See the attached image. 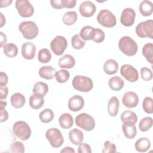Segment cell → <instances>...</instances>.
<instances>
[{"instance_id":"7bdbcfd3","label":"cell","mask_w":153,"mask_h":153,"mask_svg":"<svg viewBox=\"0 0 153 153\" xmlns=\"http://www.w3.org/2000/svg\"><path fill=\"white\" fill-rule=\"evenodd\" d=\"M117 152L115 145L109 140H106L104 143V148L102 149L103 153H114Z\"/></svg>"},{"instance_id":"6da1fadb","label":"cell","mask_w":153,"mask_h":153,"mask_svg":"<svg viewBox=\"0 0 153 153\" xmlns=\"http://www.w3.org/2000/svg\"><path fill=\"white\" fill-rule=\"evenodd\" d=\"M118 48L123 54L127 56H132L136 54L138 46L131 37L124 36L119 40Z\"/></svg>"},{"instance_id":"7a4b0ae2","label":"cell","mask_w":153,"mask_h":153,"mask_svg":"<svg viewBox=\"0 0 153 153\" xmlns=\"http://www.w3.org/2000/svg\"><path fill=\"white\" fill-rule=\"evenodd\" d=\"M19 29L26 39H32L36 38L39 32L36 24L32 21L22 22L19 26Z\"/></svg>"},{"instance_id":"e0dca14e","label":"cell","mask_w":153,"mask_h":153,"mask_svg":"<svg viewBox=\"0 0 153 153\" xmlns=\"http://www.w3.org/2000/svg\"><path fill=\"white\" fill-rule=\"evenodd\" d=\"M122 130L124 136L130 139L135 137L137 133L135 124L131 122L123 123L122 126Z\"/></svg>"},{"instance_id":"30bf717a","label":"cell","mask_w":153,"mask_h":153,"mask_svg":"<svg viewBox=\"0 0 153 153\" xmlns=\"http://www.w3.org/2000/svg\"><path fill=\"white\" fill-rule=\"evenodd\" d=\"M68 42L66 38L61 35L56 36L50 42V48L56 55H62L67 48Z\"/></svg>"},{"instance_id":"5bb4252c","label":"cell","mask_w":153,"mask_h":153,"mask_svg":"<svg viewBox=\"0 0 153 153\" xmlns=\"http://www.w3.org/2000/svg\"><path fill=\"white\" fill-rule=\"evenodd\" d=\"M139 97L133 91H127L123 95L122 102L123 105L128 108L136 107L139 103Z\"/></svg>"},{"instance_id":"f546056e","label":"cell","mask_w":153,"mask_h":153,"mask_svg":"<svg viewBox=\"0 0 153 153\" xmlns=\"http://www.w3.org/2000/svg\"><path fill=\"white\" fill-rule=\"evenodd\" d=\"M4 53L8 57H14L18 54V48L17 45L13 43H8L3 47Z\"/></svg>"},{"instance_id":"60d3db41","label":"cell","mask_w":153,"mask_h":153,"mask_svg":"<svg viewBox=\"0 0 153 153\" xmlns=\"http://www.w3.org/2000/svg\"><path fill=\"white\" fill-rule=\"evenodd\" d=\"M11 152L13 153H23L25 152V146L23 143L19 141H16L11 145Z\"/></svg>"},{"instance_id":"3957f363","label":"cell","mask_w":153,"mask_h":153,"mask_svg":"<svg viewBox=\"0 0 153 153\" xmlns=\"http://www.w3.org/2000/svg\"><path fill=\"white\" fill-rule=\"evenodd\" d=\"M72 83L75 90L81 92H88L93 87L92 79L83 75H76L74 78Z\"/></svg>"},{"instance_id":"d4e9b609","label":"cell","mask_w":153,"mask_h":153,"mask_svg":"<svg viewBox=\"0 0 153 153\" xmlns=\"http://www.w3.org/2000/svg\"><path fill=\"white\" fill-rule=\"evenodd\" d=\"M59 123L62 128L69 129L74 124L73 117L70 114L64 113L60 116Z\"/></svg>"},{"instance_id":"d6a6232c","label":"cell","mask_w":153,"mask_h":153,"mask_svg":"<svg viewBox=\"0 0 153 153\" xmlns=\"http://www.w3.org/2000/svg\"><path fill=\"white\" fill-rule=\"evenodd\" d=\"M142 54L147 61L152 64L153 63V44L152 43H147L142 48Z\"/></svg>"},{"instance_id":"9a60e30c","label":"cell","mask_w":153,"mask_h":153,"mask_svg":"<svg viewBox=\"0 0 153 153\" xmlns=\"http://www.w3.org/2000/svg\"><path fill=\"white\" fill-rule=\"evenodd\" d=\"M84 105V100L82 96L79 95H74L72 97H71L68 103V108L69 110L73 111V112H76L79 111L82 108Z\"/></svg>"},{"instance_id":"836d02e7","label":"cell","mask_w":153,"mask_h":153,"mask_svg":"<svg viewBox=\"0 0 153 153\" xmlns=\"http://www.w3.org/2000/svg\"><path fill=\"white\" fill-rule=\"evenodd\" d=\"M54 117V115L53 111L48 108L44 109L39 114L40 121L44 123H48L51 122L53 120Z\"/></svg>"},{"instance_id":"ac0fdd59","label":"cell","mask_w":153,"mask_h":153,"mask_svg":"<svg viewBox=\"0 0 153 153\" xmlns=\"http://www.w3.org/2000/svg\"><path fill=\"white\" fill-rule=\"evenodd\" d=\"M69 139L74 145H79L84 139L83 132L79 129L73 128L69 133Z\"/></svg>"},{"instance_id":"f907efd6","label":"cell","mask_w":153,"mask_h":153,"mask_svg":"<svg viewBox=\"0 0 153 153\" xmlns=\"http://www.w3.org/2000/svg\"><path fill=\"white\" fill-rule=\"evenodd\" d=\"M1 109V118L0 121L1 123L5 122L8 120V114L5 108H0Z\"/></svg>"},{"instance_id":"74e56055","label":"cell","mask_w":153,"mask_h":153,"mask_svg":"<svg viewBox=\"0 0 153 153\" xmlns=\"http://www.w3.org/2000/svg\"><path fill=\"white\" fill-rule=\"evenodd\" d=\"M70 76V74L68 71L66 69H60L56 71L55 74V78L56 81L59 83H65L68 81Z\"/></svg>"},{"instance_id":"d6986e66","label":"cell","mask_w":153,"mask_h":153,"mask_svg":"<svg viewBox=\"0 0 153 153\" xmlns=\"http://www.w3.org/2000/svg\"><path fill=\"white\" fill-rule=\"evenodd\" d=\"M58 65L62 69H71L75 65V60L72 56L65 54L59 59Z\"/></svg>"},{"instance_id":"c3c4849f","label":"cell","mask_w":153,"mask_h":153,"mask_svg":"<svg viewBox=\"0 0 153 153\" xmlns=\"http://www.w3.org/2000/svg\"><path fill=\"white\" fill-rule=\"evenodd\" d=\"M50 4L51 7L55 9H62L64 8L62 0H51Z\"/></svg>"},{"instance_id":"f5cc1de1","label":"cell","mask_w":153,"mask_h":153,"mask_svg":"<svg viewBox=\"0 0 153 153\" xmlns=\"http://www.w3.org/2000/svg\"><path fill=\"white\" fill-rule=\"evenodd\" d=\"M13 1L12 0H6V1H1L0 2V7L1 8H4V7H7L9 6L11 3Z\"/></svg>"},{"instance_id":"7dc6e473","label":"cell","mask_w":153,"mask_h":153,"mask_svg":"<svg viewBox=\"0 0 153 153\" xmlns=\"http://www.w3.org/2000/svg\"><path fill=\"white\" fill-rule=\"evenodd\" d=\"M8 78L7 75L3 72H0V87H4L6 86L7 84L8 83Z\"/></svg>"},{"instance_id":"52a82bcc","label":"cell","mask_w":153,"mask_h":153,"mask_svg":"<svg viewBox=\"0 0 153 153\" xmlns=\"http://www.w3.org/2000/svg\"><path fill=\"white\" fill-rule=\"evenodd\" d=\"M76 126L86 131H91L95 127L94 118L86 113L78 114L75 120Z\"/></svg>"},{"instance_id":"7c38bea8","label":"cell","mask_w":153,"mask_h":153,"mask_svg":"<svg viewBox=\"0 0 153 153\" xmlns=\"http://www.w3.org/2000/svg\"><path fill=\"white\" fill-rule=\"evenodd\" d=\"M136 17L135 11L131 8L124 9L120 17V22L125 26H131L134 24Z\"/></svg>"},{"instance_id":"8992f818","label":"cell","mask_w":153,"mask_h":153,"mask_svg":"<svg viewBox=\"0 0 153 153\" xmlns=\"http://www.w3.org/2000/svg\"><path fill=\"white\" fill-rule=\"evenodd\" d=\"M136 33L140 38L153 39V20L150 19L139 23L136 27Z\"/></svg>"},{"instance_id":"ffe728a7","label":"cell","mask_w":153,"mask_h":153,"mask_svg":"<svg viewBox=\"0 0 153 153\" xmlns=\"http://www.w3.org/2000/svg\"><path fill=\"white\" fill-rule=\"evenodd\" d=\"M56 71L55 68L51 66H44L40 68L38 71L39 75L41 78L45 79H52L55 77Z\"/></svg>"},{"instance_id":"ab89813d","label":"cell","mask_w":153,"mask_h":153,"mask_svg":"<svg viewBox=\"0 0 153 153\" xmlns=\"http://www.w3.org/2000/svg\"><path fill=\"white\" fill-rule=\"evenodd\" d=\"M153 99L151 97H145L142 102V108L147 114H152L153 112Z\"/></svg>"},{"instance_id":"11a10c76","label":"cell","mask_w":153,"mask_h":153,"mask_svg":"<svg viewBox=\"0 0 153 153\" xmlns=\"http://www.w3.org/2000/svg\"><path fill=\"white\" fill-rule=\"evenodd\" d=\"M0 14H1V26H0V27H2L5 25V17L4 16V15H3V14L2 13H1Z\"/></svg>"},{"instance_id":"f35d334b","label":"cell","mask_w":153,"mask_h":153,"mask_svg":"<svg viewBox=\"0 0 153 153\" xmlns=\"http://www.w3.org/2000/svg\"><path fill=\"white\" fill-rule=\"evenodd\" d=\"M71 44L74 49L79 50L84 47L85 44V41L80 37L79 34H76L71 38Z\"/></svg>"},{"instance_id":"4dcf8cb0","label":"cell","mask_w":153,"mask_h":153,"mask_svg":"<svg viewBox=\"0 0 153 153\" xmlns=\"http://www.w3.org/2000/svg\"><path fill=\"white\" fill-rule=\"evenodd\" d=\"M32 91L33 93L38 94L44 97L48 91V86L45 82H37L34 84Z\"/></svg>"},{"instance_id":"484cf974","label":"cell","mask_w":153,"mask_h":153,"mask_svg":"<svg viewBox=\"0 0 153 153\" xmlns=\"http://www.w3.org/2000/svg\"><path fill=\"white\" fill-rule=\"evenodd\" d=\"M135 149L140 152H146L151 147V142L146 137H141L136 140L134 144Z\"/></svg>"},{"instance_id":"8fae6325","label":"cell","mask_w":153,"mask_h":153,"mask_svg":"<svg viewBox=\"0 0 153 153\" xmlns=\"http://www.w3.org/2000/svg\"><path fill=\"white\" fill-rule=\"evenodd\" d=\"M120 73L122 76L130 82H136L139 79L137 69L130 65L124 64L122 65L120 69Z\"/></svg>"},{"instance_id":"ee69618b","label":"cell","mask_w":153,"mask_h":153,"mask_svg":"<svg viewBox=\"0 0 153 153\" xmlns=\"http://www.w3.org/2000/svg\"><path fill=\"white\" fill-rule=\"evenodd\" d=\"M105 33L104 32L99 29V28H96L95 29V32H94V36L93 39V41L95 42L96 43H100L104 41L105 39Z\"/></svg>"},{"instance_id":"9f6ffc18","label":"cell","mask_w":153,"mask_h":153,"mask_svg":"<svg viewBox=\"0 0 153 153\" xmlns=\"http://www.w3.org/2000/svg\"><path fill=\"white\" fill-rule=\"evenodd\" d=\"M6 106H7V102L2 101V100H1V101H0V108H5Z\"/></svg>"},{"instance_id":"816d5d0a","label":"cell","mask_w":153,"mask_h":153,"mask_svg":"<svg viewBox=\"0 0 153 153\" xmlns=\"http://www.w3.org/2000/svg\"><path fill=\"white\" fill-rule=\"evenodd\" d=\"M0 35H1V39H0V46L1 47H4V45H5L7 44V36L6 35L4 34L2 32H0Z\"/></svg>"},{"instance_id":"f1b7e54d","label":"cell","mask_w":153,"mask_h":153,"mask_svg":"<svg viewBox=\"0 0 153 153\" xmlns=\"http://www.w3.org/2000/svg\"><path fill=\"white\" fill-rule=\"evenodd\" d=\"M108 85L112 90L119 91L123 88L124 81L120 76H115L109 79Z\"/></svg>"},{"instance_id":"277c9868","label":"cell","mask_w":153,"mask_h":153,"mask_svg":"<svg viewBox=\"0 0 153 153\" xmlns=\"http://www.w3.org/2000/svg\"><path fill=\"white\" fill-rule=\"evenodd\" d=\"M14 135L21 140H27L31 135V130L27 123L23 121L16 122L13 126Z\"/></svg>"},{"instance_id":"7402d4cb","label":"cell","mask_w":153,"mask_h":153,"mask_svg":"<svg viewBox=\"0 0 153 153\" xmlns=\"http://www.w3.org/2000/svg\"><path fill=\"white\" fill-rule=\"evenodd\" d=\"M118 64L114 59H108L103 65V71L108 75H113L117 72Z\"/></svg>"},{"instance_id":"db71d44e","label":"cell","mask_w":153,"mask_h":153,"mask_svg":"<svg viewBox=\"0 0 153 153\" xmlns=\"http://www.w3.org/2000/svg\"><path fill=\"white\" fill-rule=\"evenodd\" d=\"M60 152L61 153H68V152L74 153L75 152V150L72 148H71L70 146H66L63 149H62L60 151Z\"/></svg>"},{"instance_id":"9c48e42d","label":"cell","mask_w":153,"mask_h":153,"mask_svg":"<svg viewBox=\"0 0 153 153\" xmlns=\"http://www.w3.org/2000/svg\"><path fill=\"white\" fill-rule=\"evenodd\" d=\"M15 6L19 15L22 17H29L33 14V7L27 0H17Z\"/></svg>"},{"instance_id":"4fadbf2b","label":"cell","mask_w":153,"mask_h":153,"mask_svg":"<svg viewBox=\"0 0 153 153\" xmlns=\"http://www.w3.org/2000/svg\"><path fill=\"white\" fill-rule=\"evenodd\" d=\"M96 11V5L90 1H86L81 3L79 7L81 15L84 17H90L94 15Z\"/></svg>"},{"instance_id":"603a6c76","label":"cell","mask_w":153,"mask_h":153,"mask_svg":"<svg viewBox=\"0 0 153 153\" xmlns=\"http://www.w3.org/2000/svg\"><path fill=\"white\" fill-rule=\"evenodd\" d=\"M119 106V100L117 97L113 96L109 100L108 103V111L111 117H115L117 115Z\"/></svg>"},{"instance_id":"5b68a950","label":"cell","mask_w":153,"mask_h":153,"mask_svg":"<svg viewBox=\"0 0 153 153\" xmlns=\"http://www.w3.org/2000/svg\"><path fill=\"white\" fill-rule=\"evenodd\" d=\"M97 21L102 26L106 27H112L117 23L115 15L106 9H103L99 11L97 16Z\"/></svg>"},{"instance_id":"ba28073f","label":"cell","mask_w":153,"mask_h":153,"mask_svg":"<svg viewBox=\"0 0 153 153\" xmlns=\"http://www.w3.org/2000/svg\"><path fill=\"white\" fill-rule=\"evenodd\" d=\"M45 137L53 148H59L64 142L61 131L56 128H50L45 133Z\"/></svg>"},{"instance_id":"e575fe53","label":"cell","mask_w":153,"mask_h":153,"mask_svg":"<svg viewBox=\"0 0 153 153\" xmlns=\"http://www.w3.org/2000/svg\"><path fill=\"white\" fill-rule=\"evenodd\" d=\"M121 120L123 123L131 122L136 124L137 121V117L134 112L130 110H126L121 114Z\"/></svg>"},{"instance_id":"44dd1931","label":"cell","mask_w":153,"mask_h":153,"mask_svg":"<svg viewBox=\"0 0 153 153\" xmlns=\"http://www.w3.org/2000/svg\"><path fill=\"white\" fill-rule=\"evenodd\" d=\"M10 102L13 107L18 109L24 106L26 102V99L25 96L22 93H16L11 96Z\"/></svg>"},{"instance_id":"f6af8a7d","label":"cell","mask_w":153,"mask_h":153,"mask_svg":"<svg viewBox=\"0 0 153 153\" xmlns=\"http://www.w3.org/2000/svg\"><path fill=\"white\" fill-rule=\"evenodd\" d=\"M78 153H91V149L89 145L85 143H81L78 149Z\"/></svg>"},{"instance_id":"681fc988","label":"cell","mask_w":153,"mask_h":153,"mask_svg":"<svg viewBox=\"0 0 153 153\" xmlns=\"http://www.w3.org/2000/svg\"><path fill=\"white\" fill-rule=\"evenodd\" d=\"M8 93V88L7 86L0 87V99L3 100L6 99Z\"/></svg>"},{"instance_id":"83f0119b","label":"cell","mask_w":153,"mask_h":153,"mask_svg":"<svg viewBox=\"0 0 153 153\" xmlns=\"http://www.w3.org/2000/svg\"><path fill=\"white\" fill-rule=\"evenodd\" d=\"M95 28L90 26H84L80 30L79 36L84 41L93 40L94 36Z\"/></svg>"},{"instance_id":"cb8c5ba5","label":"cell","mask_w":153,"mask_h":153,"mask_svg":"<svg viewBox=\"0 0 153 153\" xmlns=\"http://www.w3.org/2000/svg\"><path fill=\"white\" fill-rule=\"evenodd\" d=\"M44 103V96L33 93L29 97V105L33 109L41 108Z\"/></svg>"},{"instance_id":"4316f807","label":"cell","mask_w":153,"mask_h":153,"mask_svg":"<svg viewBox=\"0 0 153 153\" xmlns=\"http://www.w3.org/2000/svg\"><path fill=\"white\" fill-rule=\"evenodd\" d=\"M139 9L142 16H149L153 12V4L150 1L144 0L140 2Z\"/></svg>"},{"instance_id":"bcb514c9","label":"cell","mask_w":153,"mask_h":153,"mask_svg":"<svg viewBox=\"0 0 153 153\" xmlns=\"http://www.w3.org/2000/svg\"><path fill=\"white\" fill-rule=\"evenodd\" d=\"M63 7L67 8H72L75 7L76 1L75 0H62Z\"/></svg>"},{"instance_id":"d590c367","label":"cell","mask_w":153,"mask_h":153,"mask_svg":"<svg viewBox=\"0 0 153 153\" xmlns=\"http://www.w3.org/2000/svg\"><path fill=\"white\" fill-rule=\"evenodd\" d=\"M51 59V53L47 48H42L39 51L38 60L42 63H48Z\"/></svg>"},{"instance_id":"1f68e13d","label":"cell","mask_w":153,"mask_h":153,"mask_svg":"<svg viewBox=\"0 0 153 153\" xmlns=\"http://www.w3.org/2000/svg\"><path fill=\"white\" fill-rule=\"evenodd\" d=\"M78 19L77 13L74 11H69L65 13L63 16V22L68 26H71L76 22Z\"/></svg>"},{"instance_id":"2e32d148","label":"cell","mask_w":153,"mask_h":153,"mask_svg":"<svg viewBox=\"0 0 153 153\" xmlns=\"http://www.w3.org/2000/svg\"><path fill=\"white\" fill-rule=\"evenodd\" d=\"M36 46L34 44L26 42L22 45V55L24 59L31 60L33 59L36 54Z\"/></svg>"},{"instance_id":"b9f144b4","label":"cell","mask_w":153,"mask_h":153,"mask_svg":"<svg viewBox=\"0 0 153 153\" xmlns=\"http://www.w3.org/2000/svg\"><path fill=\"white\" fill-rule=\"evenodd\" d=\"M140 76L143 81H149L152 79V72L150 69L143 67L140 69Z\"/></svg>"},{"instance_id":"8d00e7d4","label":"cell","mask_w":153,"mask_h":153,"mask_svg":"<svg viewBox=\"0 0 153 153\" xmlns=\"http://www.w3.org/2000/svg\"><path fill=\"white\" fill-rule=\"evenodd\" d=\"M152 118L151 117H144L140 121L139 123V128L141 131H146L152 127Z\"/></svg>"}]
</instances>
